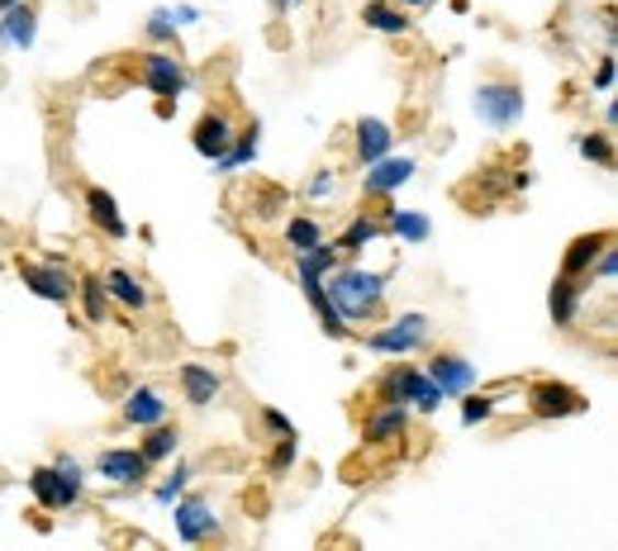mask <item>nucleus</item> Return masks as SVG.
Listing matches in <instances>:
<instances>
[{
    "label": "nucleus",
    "instance_id": "f257e3e1",
    "mask_svg": "<svg viewBox=\"0 0 618 551\" xmlns=\"http://www.w3.org/2000/svg\"><path fill=\"white\" fill-rule=\"evenodd\" d=\"M324 295L334 300V310L342 314V324H362L381 310L385 295V276L381 271H362V267H342L324 276Z\"/></svg>",
    "mask_w": 618,
    "mask_h": 551
},
{
    "label": "nucleus",
    "instance_id": "f03ea898",
    "mask_svg": "<svg viewBox=\"0 0 618 551\" xmlns=\"http://www.w3.org/2000/svg\"><path fill=\"white\" fill-rule=\"evenodd\" d=\"M377 400L381 404H419L424 414H434L438 404H442V390L428 381L424 371H414V367H405V361H400V367H391L377 381Z\"/></svg>",
    "mask_w": 618,
    "mask_h": 551
},
{
    "label": "nucleus",
    "instance_id": "7ed1b4c3",
    "mask_svg": "<svg viewBox=\"0 0 618 551\" xmlns=\"http://www.w3.org/2000/svg\"><path fill=\"white\" fill-rule=\"evenodd\" d=\"M29 490H34V499L43 504V509L63 514L71 509V504L81 499V471L71 457H57V466H38L34 475H29Z\"/></svg>",
    "mask_w": 618,
    "mask_h": 551
},
{
    "label": "nucleus",
    "instance_id": "20e7f679",
    "mask_svg": "<svg viewBox=\"0 0 618 551\" xmlns=\"http://www.w3.org/2000/svg\"><path fill=\"white\" fill-rule=\"evenodd\" d=\"M476 114L491 128H514L524 120V91L514 81H481L476 86Z\"/></svg>",
    "mask_w": 618,
    "mask_h": 551
},
{
    "label": "nucleus",
    "instance_id": "39448f33",
    "mask_svg": "<svg viewBox=\"0 0 618 551\" xmlns=\"http://www.w3.org/2000/svg\"><path fill=\"white\" fill-rule=\"evenodd\" d=\"M428 342V318L424 314H400L395 324L377 328L367 338L371 352H391V357H405V352H419V347Z\"/></svg>",
    "mask_w": 618,
    "mask_h": 551
},
{
    "label": "nucleus",
    "instance_id": "423d86ee",
    "mask_svg": "<svg viewBox=\"0 0 618 551\" xmlns=\"http://www.w3.org/2000/svg\"><path fill=\"white\" fill-rule=\"evenodd\" d=\"M20 276H24V285L34 290L38 300L67 304L71 295H77V281H71V271L63 262H20Z\"/></svg>",
    "mask_w": 618,
    "mask_h": 551
},
{
    "label": "nucleus",
    "instance_id": "0eeeda50",
    "mask_svg": "<svg viewBox=\"0 0 618 551\" xmlns=\"http://www.w3.org/2000/svg\"><path fill=\"white\" fill-rule=\"evenodd\" d=\"M528 409L538 418H571V414H585V395L571 385H557V381H538L528 390Z\"/></svg>",
    "mask_w": 618,
    "mask_h": 551
},
{
    "label": "nucleus",
    "instance_id": "6e6552de",
    "mask_svg": "<svg viewBox=\"0 0 618 551\" xmlns=\"http://www.w3.org/2000/svg\"><path fill=\"white\" fill-rule=\"evenodd\" d=\"M138 77H143V86H148L153 95H162V100H177L186 86H191V81H186V71H181V63L171 53H148L138 63Z\"/></svg>",
    "mask_w": 618,
    "mask_h": 551
},
{
    "label": "nucleus",
    "instance_id": "1a4fd4ad",
    "mask_svg": "<svg viewBox=\"0 0 618 551\" xmlns=\"http://www.w3.org/2000/svg\"><path fill=\"white\" fill-rule=\"evenodd\" d=\"M234 120H228L224 110H210V114H200V124H195V134H191V143H195V153L200 157H210V162H220V157L234 148Z\"/></svg>",
    "mask_w": 618,
    "mask_h": 551
},
{
    "label": "nucleus",
    "instance_id": "9d476101",
    "mask_svg": "<svg viewBox=\"0 0 618 551\" xmlns=\"http://www.w3.org/2000/svg\"><path fill=\"white\" fill-rule=\"evenodd\" d=\"M428 381L442 390V400H457V395H467V390L476 385V367H471L467 357H457V352H438L434 367H428Z\"/></svg>",
    "mask_w": 618,
    "mask_h": 551
},
{
    "label": "nucleus",
    "instance_id": "9b49d317",
    "mask_svg": "<svg viewBox=\"0 0 618 551\" xmlns=\"http://www.w3.org/2000/svg\"><path fill=\"white\" fill-rule=\"evenodd\" d=\"M171 524H177V538H181V542H205L210 532H220V518L210 514L205 499H177V514H171Z\"/></svg>",
    "mask_w": 618,
    "mask_h": 551
},
{
    "label": "nucleus",
    "instance_id": "f8f14e48",
    "mask_svg": "<svg viewBox=\"0 0 618 551\" xmlns=\"http://www.w3.org/2000/svg\"><path fill=\"white\" fill-rule=\"evenodd\" d=\"M414 177V157H377V162H367V195H391L400 191Z\"/></svg>",
    "mask_w": 618,
    "mask_h": 551
},
{
    "label": "nucleus",
    "instance_id": "ddd939ff",
    "mask_svg": "<svg viewBox=\"0 0 618 551\" xmlns=\"http://www.w3.org/2000/svg\"><path fill=\"white\" fill-rule=\"evenodd\" d=\"M405 428H409V404H381V409L362 424V438L381 447V442L405 438Z\"/></svg>",
    "mask_w": 618,
    "mask_h": 551
},
{
    "label": "nucleus",
    "instance_id": "4468645a",
    "mask_svg": "<svg viewBox=\"0 0 618 551\" xmlns=\"http://www.w3.org/2000/svg\"><path fill=\"white\" fill-rule=\"evenodd\" d=\"M95 471L105 475V481H114V485H138L143 475H148V461H143V452H124V447H114V452H100Z\"/></svg>",
    "mask_w": 618,
    "mask_h": 551
},
{
    "label": "nucleus",
    "instance_id": "2eb2a0df",
    "mask_svg": "<svg viewBox=\"0 0 618 551\" xmlns=\"http://www.w3.org/2000/svg\"><path fill=\"white\" fill-rule=\"evenodd\" d=\"M181 375V395L195 404V409H205V404H214L220 400V390H224V381L214 375L210 367H200V361H186V367L177 371Z\"/></svg>",
    "mask_w": 618,
    "mask_h": 551
},
{
    "label": "nucleus",
    "instance_id": "dca6fc26",
    "mask_svg": "<svg viewBox=\"0 0 618 551\" xmlns=\"http://www.w3.org/2000/svg\"><path fill=\"white\" fill-rule=\"evenodd\" d=\"M300 285H305V300L314 304V314H319V324H324L328 338H342V333H348V324H342V314L334 310V300L324 295V276H319V271H300Z\"/></svg>",
    "mask_w": 618,
    "mask_h": 551
},
{
    "label": "nucleus",
    "instance_id": "f3484780",
    "mask_svg": "<svg viewBox=\"0 0 618 551\" xmlns=\"http://www.w3.org/2000/svg\"><path fill=\"white\" fill-rule=\"evenodd\" d=\"M34 38H38V14L14 0L5 10V20H0V43H5V48H29Z\"/></svg>",
    "mask_w": 618,
    "mask_h": 551
},
{
    "label": "nucleus",
    "instance_id": "a211bd4d",
    "mask_svg": "<svg viewBox=\"0 0 618 551\" xmlns=\"http://www.w3.org/2000/svg\"><path fill=\"white\" fill-rule=\"evenodd\" d=\"M391 143H395V134H391V124L385 120H371V114L367 120H357V157H362V167L391 153Z\"/></svg>",
    "mask_w": 618,
    "mask_h": 551
},
{
    "label": "nucleus",
    "instance_id": "6ab92c4d",
    "mask_svg": "<svg viewBox=\"0 0 618 551\" xmlns=\"http://www.w3.org/2000/svg\"><path fill=\"white\" fill-rule=\"evenodd\" d=\"M86 210H91V220L100 224V234H105V238H128V224L120 220V205H114L110 191L91 185V191H86Z\"/></svg>",
    "mask_w": 618,
    "mask_h": 551
},
{
    "label": "nucleus",
    "instance_id": "aec40b11",
    "mask_svg": "<svg viewBox=\"0 0 618 551\" xmlns=\"http://www.w3.org/2000/svg\"><path fill=\"white\" fill-rule=\"evenodd\" d=\"M124 418H128V424H138V428H153V424H162V418H167V400L157 395V390L138 385L134 395L124 400Z\"/></svg>",
    "mask_w": 618,
    "mask_h": 551
},
{
    "label": "nucleus",
    "instance_id": "412c9836",
    "mask_svg": "<svg viewBox=\"0 0 618 551\" xmlns=\"http://www.w3.org/2000/svg\"><path fill=\"white\" fill-rule=\"evenodd\" d=\"M548 310H552V324H557V328H571V324H576V310H581V285H576V276H557Z\"/></svg>",
    "mask_w": 618,
    "mask_h": 551
},
{
    "label": "nucleus",
    "instance_id": "4be33fe9",
    "mask_svg": "<svg viewBox=\"0 0 618 551\" xmlns=\"http://www.w3.org/2000/svg\"><path fill=\"white\" fill-rule=\"evenodd\" d=\"M605 243H614V234H581L576 243L566 248V262H562V276H585L595 267V257Z\"/></svg>",
    "mask_w": 618,
    "mask_h": 551
},
{
    "label": "nucleus",
    "instance_id": "5701e85b",
    "mask_svg": "<svg viewBox=\"0 0 618 551\" xmlns=\"http://www.w3.org/2000/svg\"><path fill=\"white\" fill-rule=\"evenodd\" d=\"M105 295H110V300H120L124 310H143V304H148V290H143V285H138V276H134V271H124V267L105 271Z\"/></svg>",
    "mask_w": 618,
    "mask_h": 551
},
{
    "label": "nucleus",
    "instance_id": "b1692460",
    "mask_svg": "<svg viewBox=\"0 0 618 551\" xmlns=\"http://www.w3.org/2000/svg\"><path fill=\"white\" fill-rule=\"evenodd\" d=\"M362 20H367V29H377V34H409L405 5H385V0H367V5H362Z\"/></svg>",
    "mask_w": 618,
    "mask_h": 551
},
{
    "label": "nucleus",
    "instance_id": "393cba45",
    "mask_svg": "<svg viewBox=\"0 0 618 551\" xmlns=\"http://www.w3.org/2000/svg\"><path fill=\"white\" fill-rule=\"evenodd\" d=\"M385 228H391L395 238H405V243H428V234H434L428 214H419V210H391V220H385Z\"/></svg>",
    "mask_w": 618,
    "mask_h": 551
},
{
    "label": "nucleus",
    "instance_id": "a878e982",
    "mask_svg": "<svg viewBox=\"0 0 618 551\" xmlns=\"http://www.w3.org/2000/svg\"><path fill=\"white\" fill-rule=\"evenodd\" d=\"M77 295L86 304V324H105V310H110L105 281H100V276H86V281H77Z\"/></svg>",
    "mask_w": 618,
    "mask_h": 551
},
{
    "label": "nucleus",
    "instance_id": "bb28decb",
    "mask_svg": "<svg viewBox=\"0 0 618 551\" xmlns=\"http://www.w3.org/2000/svg\"><path fill=\"white\" fill-rule=\"evenodd\" d=\"M319 243H324V228L314 224V220H305V214L285 224V248H291L295 257H300V252H314V248H319Z\"/></svg>",
    "mask_w": 618,
    "mask_h": 551
},
{
    "label": "nucleus",
    "instance_id": "cd10ccee",
    "mask_svg": "<svg viewBox=\"0 0 618 551\" xmlns=\"http://www.w3.org/2000/svg\"><path fill=\"white\" fill-rule=\"evenodd\" d=\"M177 442H181V432L177 428H167V424H153V432L143 438V461H167L171 452H177Z\"/></svg>",
    "mask_w": 618,
    "mask_h": 551
},
{
    "label": "nucleus",
    "instance_id": "c85d7f7f",
    "mask_svg": "<svg viewBox=\"0 0 618 551\" xmlns=\"http://www.w3.org/2000/svg\"><path fill=\"white\" fill-rule=\"evenodd\" d=\"M252 157H257V124H252V128H243V134L234 138V148H228V153L220 157V167H224V171H238V167H248Z\"/></svg>",
    "mask_w": 618,
    "mask_h": 551
},
{
    "label": "nucleus",
    "instance_id": "c756f323",
    "mask_svg": "<svg viewBox=\"0 0 618 551\" xmlns=\"http://www.w3.org/2000/svg\"><path fill=\"white\" fill-rule=\"evenodd\" d=\"M371 238H381V224H371V220H352V224H348V234H342V238L334 243V248H338V252H362Z\"/></svg>",
    "mask_w": 618,
    "mask_h": 551
},
{
    "label": "nucleus",
    "instance_id": "7c9ffc66",
    "mask_svg": "<svg viewBox=\"0 0 618 551\" xmlns=\"http://www.w3.org/2000/svg\"><path fill=\"white\" fill-rule=\"evenodd\" d=\"M576 148H581V157H585V162L614 167V148H609V138H605V134H585V138L576 143Z\"/></svg>",
    "mask_w": 618,
    "mask_h": 551
},
{
    "label": "nucleus",
    "instance_id": "2f4dec72",
    "mask_svg": "<svg viewBox=\"0 0 618 551\" xmlns=\"http://www.w3.org/2000/svg\"><path fill=\"white\" fill-rule=\"evenodd\" d=\"M186 481H191V471L177 466L162 485H157V504H177V499H181V490H186Z\"/></svg>",
    "mask_w": 618,
    "mask_h": 551
},
{
    "label": "nucleus",
    "instance_id": "473e14b6",
    "mask_svg": "<svg viewBox=\"0 0 618 551\" xmlns=\"http://www.w3.org/2000/svg\"><path fill=\"white\" fill-rule=\"evenodd\" d=\"M491 414H495V400H485V395L462 400V424H467V428H471V424H485Z\"/></svg>",
    "mask_w": 618,
    "mask_h": 551
},
{
    "label": "nucleus",
    "instance_id": "72a5a7b5",
    "mask_svg": "<svg viewBox=\"0 0 618 551\" xmlns=\"http://www.w3.org/2000/svg\"><path fill=\"white\" fill-rule=\"evenodd\" d=\"M148 34L153 38H177V20H171V10H153L148 14Z\"/></svg>",
    "mask_w": 618,
    "mask_h": 551
},
{
    "label": "nucleus",
    "instance_id": "f704fd0d",
    "mask_svg": "<svg viewBox=\"0 0 618 551\" xmlns=\"http://www.w3.org/2000/svg\"><path fill=\"white\" fill-rule=\"evenodd\" d=\"M285 466H295V438H281L277 457H271V475H281Z\"/></svg>",
    "mask_w": 618,
    "mask_h": 551
},
{
    "label": "nucleus",
    "instance_id": "c9c22d12",
    "mask_svg": "<svg viewBox=\"0 0 618 551\" xmlns=\"http://www.w3.org/2000/svg\"><path fill=\"white\" fill-rule=\"evenodd\" d=\"M262 424H267L271 432H281V438H295L291 418H285V414H277V409H262Z\"/></svg>",
    "mask_w": 618,
    "mask_h": 551
},
{
    "label": "nucleus",
    "instance_id": "e433bc0d",
    "mask_svg": "<svg viewBox=\"0 0 618 551\" xmlns=\"http://www.w3.org/2000/svg\"><path fill=\"white\" fill-rule=\"evenodd\" d=\"M324 195H334V171H314L310 181V200H324Z\"/></svg>",
    "mask_w": 618,
    "mask_h": 551
},
{
    "label": "nucleus",
    "instance_id": "4c0bfd02",
    "mask_svg": "<svg viewBox=\"0 0 618 551\" xmlns=\"http://www.w3.org/2000/svg\"><path fill=\"white\" fill-rule=\"evenodd\" d=\"M614 271H618V252L605 243V248H599V276H605V281H614Z\"/></svg>",
    "mask_w": 618,
    "mask_h": 551
},
{
    "label": "nucleus",
    "instance_id": "58836bf2",
    "mask_svg": "<svg viewBox=\"0 0 618 551\" xmlns=\"http://www.w3.org/2000/svg\"><path fill=\"white\" fill-rule=\"evenodd\" d=\"M595 86H599V91H609V86H614V57H605V63H599Z\"/></svg>",
    "mask_w": 618,
    "mask_h": 551
},
{
    "label": "nucleus",
    "instance_id": "ea45409f",
    "mask_svg": "<svg viewBox=\"0 0 618 551\" xmlns=\"http://www.w3.org/2000/svg\"><path fill=\"white\" fill-rule=\"evenodd\" d=\"M171 20H177V24H195L200 10H195V5H177V10H171Z\"/></svg>",
    "mask_w": 618,
    "mask_h": 551
},
{
    "label": "nucleus",
    "instance_id": "a19ab883",
    "mask_svg": "<svg viewBox=\"0 0 618 551\" xmlns=\"http://www.w3.org/2000/svg\"><path fill=\"white\" fill-rule=\"evenodd\" d=\"M300 5V0H271V10H277V14H291Z\"/></svg>",
    "mask_w": 618,
    "mask_h": 551
},
{
    "label": "nucleus",
    "instance_id": "79ce46f5",
    "mask_svg": "<svg viewBox=\"0 0 618 551\" xmlns=\"http://www.w3.org/2000/svg\"><path fill=\"white\" fill-rule=\"evenodd\" d=\"M405 10H424V5H434V0H400Z\"/></svg>",
    "mask_w": 618,
    "mask_h": 551
},
{
    "label": "nucleus",
    "instance_id": "37998d69",
    "mask_svg": "<svg viewBox=\"0 0 618 551\" xmlns=\"http://www.w3.org/2000/svg\"><path fill=\"white\" fill-rule=\"evenodd\" d=\"M10 5H14V0H0V10H10Z\"/></svg>",
    "mask_w": 618,
    "mask_h": 551
}]
</instances>
